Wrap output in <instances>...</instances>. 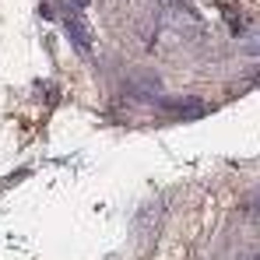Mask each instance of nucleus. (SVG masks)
I'll use <instances>...</instances> for the list:
<instances>
[{
	"mask_svg": "<svg viewBox=\"0 0 260 260\" xmlns=\"http://www.w3.org/2000/svg\"><path fill=\"white\" fill-rule=\"evenodd\" d=\"M250 260H260V250H257V253H253V257H250Z\"/></svg>",
	"mask_w": 260,
	"mask_h": 260,
	"instance_id": "obj_1",
	"label": "nucleus"
}]
</instances>
